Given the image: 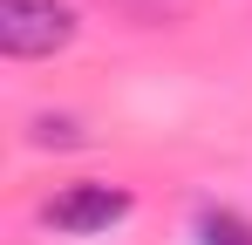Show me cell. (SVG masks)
<instances>
[{
	"instance_id": "cell-1",
	"label": "cell",
	"mask_w": 252,
	"mask_h": 245,
	"mask_svg": "<svg viewBox=\"0 0 252 245\" xmlns=\"http://www.w3.org/2000/svg\"><path fill=\"white\" fill-rule=\"evenodd\" d=\"M75 41V7L68 0H0V55L41 61Z\"/></svg>"
},
{
	"instance_id": "cell-4",
	"label": "cell",
	"mask_w": 252,
	"mask_h": 245,
	"mask_svg": "<svg viewBox=\"0 0 252 245\" xmlns=\"http://www.w3.org/2000/svg\"><path fill=\"white\" fill-rule=\"evenodd\" d=\"M34 143H75V122H34Z\"/></svg>"
},
{
	"instance_id": "cell-3",
	"label": "cell",
	"mask_w": 252,
	"mask_h": 245,
	"mask_svg": "<svg viewBox=\"0 0 252 245\" xmlns=\"http://www.w3.org/2000/svg\"><path fill=\"white\" fill-rule=\"evenodd\" d=\"M198 245H252V225L239 211H205L198 218Z\"/></svg>"
},
{
	"instance_id": "cell-2",
	"label": "cell",
	"mask_w": 252,
	"mask_h": 245,
	"mask_svg": "<svg viewBox=\"0 0 252 245\" xmlns=\"http://www.w3.org/2000/svg\"><path fill=\"white\" fill-rule=\"evenodd\" d=\"M41 218L55 232H68V239H95V232L129 218V191H116V184H68L62 198H48Z\"/></svg>"
}]
</instances>
